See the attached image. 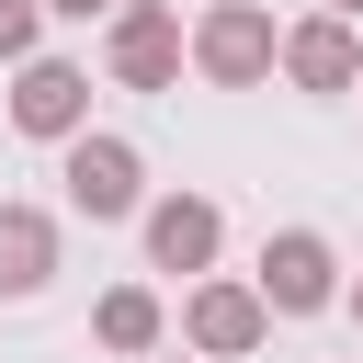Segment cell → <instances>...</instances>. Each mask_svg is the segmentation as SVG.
Masks as SVG:
<instances>
[{
  "label": "cell",
  "mask_w": 363,
  "mask_h": 363,
  "mask_svg": "<svg viewBox=\"0 0 363 363\" xmlns=\"http://www.w3.org/2000/svg\"><path fill=\"white\" fill-rule=\"evenodd\" d=\"M272 45H284V23H272L261 0H204L193 34H182V68L216 79V91H261V79H272Z\"/></svg>",
  "instance_id": "cell-1"
},
{
  "label": "cell",
  "mask_w": 363,
  "mask_h": 363,
  "mask_svg": "<svg viewBox=\"0 0 363 363\" xmlns=\"http://www.w3.org/2000/svg\"><path fill=\"white\" fill-rule=\"evenodd\" d=\"M57 182H68V216H91V227H113V216H147V159H136V136H102V125H79V136L57 147Z\"/></svg>",
  "instance_id": "cell-2"
},
{
  "label": "cell",
  "mask_w": 363,
  "mask_h": 363,
  "mask_svg": "<svg viewBox=\"0 0 363 363\" xmlns=\"http://www.w3.org/2000/svg\"><path fill=\"white\" fill-rule=\"evenodd\" d=\"M250 295H261V318H318V306H340V250L318 227H272Z\"/></svg>",
  "instance_id": "cell-3"
},
{
  "label": "cell",
  "mask_w": 363,
  "mask_h": 363,
  "mask_svg": "<svg viewBox=\"0 0 363 363\" xmlns=\"http://www.w3.org/2000/svg\"><path fill=\"white\" fill-rule=\"evenodd\" d=\"M102 68H113L125 91H182V11H170V0H125V11L102 23Z\"/></svg>",
  "instance_id": "cell-4"
},
{
  "label": "cell",
  "mask_w": 363,
  "mask_h": 363,
  "mask_svg": "<svg viewBox=\"0 0 363 363\" xmlns=\"http://www.w3.org/2000/svg\"><path fill=\"white\" fill-rule=\"evenodd\" d=\"M79 125H91V68H79V57H23V68H11V136L68 147Z\"/></svg>",
  "instance_id": "cell-5"
},
{
  "label": "cell",
  "mask_w": 363,
  "mask_h": 363,
  "mask_svg": "<svg viewBox=\"0 0 363 363\" xmlns=\"http://www.w3.org/2000/svg\"><path fill=\"white\" fill-rule=\"evenodd\" d=\"M272 340V318H261V295L238 284V272H204L193 295H182V352L193 363H238V352H261Z\"/></svg>",
  "instance_id": "cell-6"
},
{
  "label": "cell",
  "mask_w": 363,
  "mask_h": 363,
  "mask_svg": "<svg viewBox=\"0 0 363 363\" xmlns=\"http://www.w3.org/2000/svg\"><path fill=\"white\" fill-rule=\"evenodd\" d=\"M136 238H147V272L204 284V272H216V250H227V216H216V193H159V204L136 216Z\"/></svg>",
  "instance_id": "cell-7"
},
{
  "label": "cell",
  "mask_w": 363,
  "mask_h": 363,
  "mask_svg": "<svg viewBox=\"0 0 363 363\" xmlns=\"http://www.w3.org/2000/svg\"><path fill=\"white\" fill-rule=\"evenodd\" d=\"M272 68H284L295 91H318V102H340V91H363V34L329 23V11H306V23H284Z\"/></svg>",
  "instance_id": "cell-8"
},
{
  "label": "cell",
  "mask_w": 363,
  "mask_h": 363,
  "mask_svg": "<svg viewBox=\"0 0 363 363\" xmlns=\"http://www.w3.org/2000/svg\"><path fill=\"white\" fill-rule=\"evenodd\" d=\"M57 284V216L45 204H0V295H45Z\"/></svg>",
  "instance_id": "cell-9"
},
{
  "label": "cell",
  "mask_w": 363,
  "mask_h": 363,
  "mask_svg": "<svg viewBox=\"0 0 363 363\" xmlns=\"http://www.w3.org/2000/svg\"><path fill=\"white\" fill-rule=\"evenodd\" d=\"M91 340H102V352H125V363L170 352V306H159V284H113V295L91 306Z\"/></svg>",
  "instance_id": "cell-10"
},
{
  "label": "cell",
  "mask_w": 363,
  "mask_h": 363,
  "mask_svg": "<svg viewBox=\"0 0 363 363\" xmlns=\"http://www.w3.org/2000/svg\"><path fill=\"white\" fill-rule=\"evenodd\" d=\"M34 34H45V11H34V0H0V57H11V68H23V57H45Z\"/></svg>",
  "instance_id": "cell-11"
},
{
  "label": "cell",
  "mask_w": 363,
  "mask_h": 363,
  "mask_svg": "<svg viewBox=\"0 0 363 363\" xmlns=\"http://www.w3.org/2000/svg\"><path fill=\"white\" fill-rule=\"evenodd\" d=\"M34 11H57V23H113L125 0H34Z\"/></svg>",
  "instance_id": "cell-12"
},
{
  "label": "cell",
  "mask_w": 363,
  "mask_h": 363,
  "mask_svg": "<svg viewBox=\"0 0 363 363\" xmlns=\"http://www.w3.org/2000/svg\"><path fill=\"white\" fill-rule=\"evenodd\" d=\"M318 11H329V23H363V0H318Z\"/></svg>",
  "instance_id": "cell-13"
},
{
  "label": "cell",
  "mask_w": 363,
  "mask_h": 363,
  "mask_svg": "<svg viewBox=\"0 0 363 363\" xmlns=\"http://www.w3.org/2000/svg\"><path fill=\"white\" fill-rule=\"evenodd\" d=\"M340 306H352V318H363V284H340Z\"/></svg>",
  "instance_id": "cell-14"
},
{
  "label": "cell",
  "mask_w": 363,
  "mask_h": 363,
  "mask_svg": "<svg viewBox=\"0 0 363 363\" xmlns=\"http://www.w3.org/2000/svg\"><path fill=\"white\" fill-rule=\"evenodd\" d=\"M147 363H193V352H147Z\"/></svg>",
  "instance_id": "cell-15"
}]
</instances>
